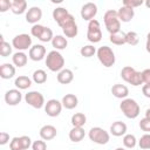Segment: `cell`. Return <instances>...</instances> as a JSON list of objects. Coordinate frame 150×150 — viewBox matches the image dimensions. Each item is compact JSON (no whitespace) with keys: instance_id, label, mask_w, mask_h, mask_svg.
Wrapping results in <instances>:
<instances>
[{"instance_id":"6da1fadb","label":"cell","mask_w":150,"mask_h":150,"mask_svg":"<svg viewBox=\"0 0 150 150\" xmlns=\"http://www.w3.org/2000/svg\"><path fill=\"white\" fill-rule=\"evenodd\" d=\"M46 66L50 71L54 73H59L63 69L64 67V57L62 56V54L59 50H50L47 56H46Z\"/></svg>"},{"instance_id":"7a4b0ae2","label":"cell","mask_w":150,"mask_h":150,"mask_svg":"<svg viewBox=\"0 0 150 150\" xmlns=\"http://www.w3.org/2000/svg\"><path fill=\"white\" fill-rule=\"evenodd\" d=\"M120 109L123 112V115L130 120H135L136 117H138L141 112L139 104L134 98H128V97L122 100V102L120 103Z\"/></svg>"},{"instance_id":"3957f363","label":"cell","mask_w":150,"mask_h":150,"mask_svg":"<svg viewBox=\"0 0 150 150\" xmlns=\"http://www.w3.org/2000/svg\"><path fill=\"white\" fill-rule=\"evenodd\" d=\"M103 21H104V26L107 30L109 32V34H114L121 30V21L118 19L117 11L115 9L107 11L103 15Z\"/></svg>"},{"instance_id":"277c9868","label":"cell","mask_w":150,"mask_h":150,"mask_svg":"<svg viewBox=\"0 0 150 150\" xmlns=\"http://www.w3.org/2000/svg\"><path fill=\"white\" fill-rule=\"evenodd\" d=\"M121 77L127 83H129V84H131L134 87H138V86L143 84L141 71H137L131 66H125V67L122 68V70H121Z\"/></svg>"},{"instance_id":"5b68a950","label":"cell","mask_w":150,"mask_h":150,"mask_svg":"<svg viewBox=\"0 0 150 150\" xmlns=\"http://www.w3.org/2000/svg\"><path fill=\"white\" fill-rule=\"evenodd\" d=\"M96 55H97V59L98 61L101 62V64L105 68H110L115 64V61H116V57H115V53L114 50L108 47V46H101L97 52H96Z\"/></svg>"},{"instance_id":"8992f818","label":"cell","mask_w":150,"mask_h":150,"mask_svg":"<svg viewBox=\"0 0 150 150\" xmlns=\"http://www.w3.org/2000/svg\"><path fill=\"white\" fill-rule=\"evenodd\" d=\"M59 26L62 28V32L66 38H75L79 33V28L75 22V18L70 13L59 23Z\"/></svg>"},{"instance_id":"52a82bcc","label":"cell","mask_w":150,"mask_h":150,"mask_svg":"<svg viewBox=\"0 0 150 150\" xmlns=\"http://www.w3.org/2000/svg\"><path fill=\"white\" fill-rule=\"evenodd\" d=\"M88 137L91 142L96 143V144H100V145H104L109 142L110 139V135L107 130H104L103 128L101 127H94L89 130L88 132Z\"/></svg>"},{"instance_id":"ba28073f","label":"cell","mask_w":150,"mask_h":150,"mask_svg":"<svg viewBox=\"0 0 150 150\" xmlns=\"http://www.w3.org/2000/svg\"><path fill=\"white\" fill-rule=\"evenodd\" d=\"M87 39L89 42L91 43H97L102 40V30H101V25L100 22L94 19L91 21L88 22V27H87Z\"/></svg>"},{"instance_id":"9c48e42d","label":"cell","mask_w":150,"mask_h":150,"mask_svg":"<svg viewBox=\"0 0 150 150\" xmlns=\"http://www.w3.org/2000/svg\"><path fill=\"white\" fill-rule=\"evenodd\" d=\"M12 46L18 52H25L27 49H30L32 48V38H30V35H28L26 33L18 34L13 38Z\"/></svg>"},{"instance_id":"30bf717a","label":"cell","mask_w":150,"mask_h":150,"mask_svg":"<svg viewBox=\"0 0 150 150\" xmlns=\"http://www.w3.org/2000/svg\"><path fill=\"white\" fill-rule=\"evenodd\" d=\"M25 101L27 104H29L30 107L35 108V109H41L42 107H45L46 102H45V96L36 90H32L28 91L25 95Z\"/></svg>"},{"instance_id":"8fae6325","label":"cell","mask_w":150,"mask_h":150,"mask_svg":"<svg viewBox=\"0 0 150 150\" xmlns=\"http://www.w3.org/2000/svg\"><path fill=\"white\" fill-rule=\"evenodd\" d=\"M62 103L56 98H50L45 104V111L49 117H56L62 111Z\"/></svg>"},{"instance_id":"7c38bea8","label":"cell","mask_w":150,"mask_h":150,"mask_svg":"<svg viewBox=\"0 0 150 150\" xmlns=\"http://www.w3.org/2000/svg\"><path fill=\"white\" fill-rule=\"evenodd\" d=\"M97 6H96V4H94V2H86L83 6H82V8H81V12H80V14H81V18L83 19V20H86V21H91V20H94L95 19V16H96V14H97Z\"/></svg>"},{"instance_id":"4fadbf2b","label":"cell","mask_w":150,"mask_h":150,"mask_svg":"<svg viewBox=\"0 0 150 150\" xmlns=\"http://www.w3.org/2000/svg\"><path fill=\"white\" fill-rule=\"evenodd\" d=\"M28 57L32 61H41L46 59V48L43 45H34L28 50Z\"/></svg>"},{"instance_id":"5bb4252c","label":"cell","mask_w":150,"mask_h":150,"mask_svg":"<svg viewBox=\"0 0 150 150\" xmlns=\"http://www.w3.org/2000/svg\"><path fill=\"white\" fill-rule=\"evenodd\" d=\"M22 100V94L21 91L15 88V89H9L5 94V102L8 105H18Z\"/></svg>"},{"instance_id":"9a60e30c","label":"cell","mask_w":150,"mask_h":150,"mask_svg":"<svg viewBox=\"0 0 150 150\" xmlns=\"http://www.w3.org/2000/svg\"><path fill=\"white\" fill-rule=\"evenodd\" d=\"M42 18V9L38 6H33L30 8H28V11L26 12V21L28 23L32 25H36Z\"/></svg>"},{"instance_id":"2e32d148","label":"cell","mask_w":150,"mask_h":150,"mask_svg":"<svg viewBox=\"0 0 150 150\" xmlns=\"http://www.w3.org/2000/svg\"><path fill=\"white\" fill-rule=\"evenodd\" d=\"M39 134H40L41 139H43V141H50V139H54V138L56 137L57 130H56V128H55L54 125H52V124H46V125L41 127Z\"/></svg>"},{"instance_id":"e0dca14e","label":"cell","mask_w":150,"mask_h":150,"mask_svg":"<svg viewBox=\"0 0 150 150\" xmlns=\"http://www.w3.org/2000/svg\"><path fill=\"white\" fill-rule=\"evenodd\" d=\"M110 91H111L112 96H115L116 98H122V100L127 98L128 95H129V89H128V87H127L125 84H122V83H116V84H114V86L111 87Z\"/></svg>"},{"instance_id":"ac0fdd59","label":"cell","mask_w":150,"mask_h":150,"mask_svg":"<svg viewBox=\"0 0 150 150\" xmlns=\"http://www.w3.org/2000/svg\"><path fill=\"white\" fill-rule=\"evenodd\" d=\"M110 134L115 137H121L127 134V124L122 121H116L110 125Z\"/></svg>"},{"instance_id":"d6986e66","label":"cell","mask_w":150,"mask_h":150,"mask_svg":"<svg viewBox=\"0 0 150 150\" xmlns=\"http://www.w3.org/2000/svg\"><path fill=\"white\" fill-rule=\"evenodd\" d=\"M56 79H57V82L61 84H69L74 80V73L68 68H63L61 71L57 73Z\"/></svg>"},{"instance_id":"ffe728a7","label":"cell","mask_w":150,"mask_h":150,"mask_svg":"<svg viewBox=\"0 0 150 150\" xmlns=\"http://www.w3.org/2000/svg\"><path fill=\"white\" fill-rule=\"evenodd\" d=\"M117 14H118V19L121 22H129L134 19L135 16V11L132 8H129V7H125V6H122L118 11H117Z\"/></svg>"},{"instance_id":"44dd1931","label":"cell","mask_w":150,"mask_h":150,"mask_svg":"<svg viewBox=\"0 0 150 150\" xmlns=\"http://www.w3.org/2000/svg\"><path fill=\"white\" fill-rule=\"evenodd\" d=\"M61 103H62L63 108H66V109H68V110H71V109H74V108L77 107V104H79V98H77V96L74 95V94H66V95L62 97Z\"/></svg>"},{"instance_id":"7402d4cb","label":"cell","mask_w":150,"mask_h":150,"mask_svg":"<svg viewBox=\"0 0 150 150\" xmlns=\"http://www.w3.org/2000/svg\"><path fill=\"white\" fill-rule=\"evenodd\" d=\"M15 75V66L12 63H2L0 66V77L9 80Z\"/></svg>"},{"instance_id":"603a6c76","label":"cell","mask_w":150,"mask_h":150,"mask_svg":"<svg viewBox=\"0 0 150 150\" xmlns=\"http://www.w3.org/2000/svg\"><path fill=\"white\" fill-rule=\"evenodd\" d=\"M11 11L19 15L27 12V1L26 0H11Z\"/></svg>"},{"instance_id":"cb8c5ba5","label":"cell","mask_w":150,"mask_h":150,"mask_svg":"<svg viewBox=\"0 0 150 150\" xmlns=\"http://www.w3.org/2000/svg\"><path fill=\"white\" fill-rule=\"evenodd\" d=\"M69 139L74 143H79L81 142L84 136H86V131L83 129V127H73L71 130L69 131Z\"/></svg>"},{"instance_id":"d4e9b609","label":"cell","mask_w":150,"mask_h":150,"mask_svg":"<svg viewBox=\"0 0 150 150\" xmlns=\"http://www.w3.org/2000/svg\"><path fill=\"white\" fill-rule=\"evenodd\" d=\"M27 61H28V56H27V54H26L25 52H16V53H14L13 56H12V62H13V64H14L15 67H19V68L26 66V64H27Z\"/></svg>"},{"instance_id":"484cf974","label":"cell","mask_w":150,"mask_h":150,"mask_svg":"<svg viewBox=\"0 0 150 150\" xmlns=\"http://www.w3.org/2000/svg\"><path fill=\"white\" fill-rule=\"evenodd\" d=\"M32 79H29L26 75H20L14 80V86L19 89V90H25L28 89L32 86Z\"/></svg>"},{"instance_id":"4316f807","label":"cell","mask_w":150,"mask_h":150,"mask_svg":"<svg viewBox=\"0 0 150 150\" xmlns=\"http://www.w3.org/2000/svg\"><path fill=\"white\" fill-rule=\"evenodd\" d=\"M52 46L54 47L55 50H59V52L66 49V47L68 46L67 38L63 35H54V38L52 40Z\"/></svg>"},{"instance_id":"83f0119b","label":"cell","mask_w":150,"mask_h":150,"mask_svg":"<svg viewBox=\"0 0 150 150\" xmlns=\"http://www.w3.org/2000/svg\"><path fill=\"white\" fill-rule=\"evenodd\" d=\"M109 40L112 45H116V46H122V45H125L127 43V35L124 32L120 30L117 33H114V34H110L109 36Z\"/></svg>"},{"instance_id":"f1b7e54d","label":"cell","mask_w":150,"mask_h":150,"mask_svg":"<svg viewBox=\"0 0 150 150\" xmlns=\"http://www.w3.org/2000/svg\"><path fill=\"white\" fill-rule=\"evenodd\" d=\"M68 14H69V12H68V9H66L64 7H56V8L53 11V19H54L55 22L59 25Z\"/></svg>"},{"instance_id":"f546056e","label":"cell","mask_w":150,"mask_h":150,"mask_svg":"<svg viewBox=\"0 0 150 150\" xmlns=\"http://www.w3.org/2000/svg\"><path fill=\"white\" fill-rule=\"evenodd\" d=\"M0 40H1V43H0V55L2 57H7L9 55H12V49H13V46L9 45V42H6L4 40V36L1 35L0 36Z\"/></svg>"},{"instance_id":"4dcf8cb0","label":"cell","mask_w":150,"mask_h":150,"mask_svg":"<svg viewBox=\"0 0 150 150\" xmlns=\"http://www.w3.org/2000/svg\"><path fill=\"white\" fill-rule=\"evenodd\" d=\"M32 80L36 84H43L47 81V73L43 69H36L32 75Z\"/></svg>"},{"instance_id":"1f68e13d","label":"cell","mask_w":150,"mask_h":150,"mask_svg":"<svg viewBox=\"0 0 150 150\" xmlns=\"http://www.w3.org/2000/svg\"><path fill=\"white\" fill-rule=\"evenodd\" d=\"M73 127H83L87 122V117L83 112H75L70 120Z\"/></svg>"},{"instance_id":"d6a6232c","label":"cell","mask_w":150,"mask_h":150,"mask_svg":"<svg viewBox=\"0 0 150 150\" xmlns=\"http://www.w3.org/2000/svg\"><path fill=\"white\" fill-rule=\"evenodd\" d=\"M122 142H123L124 148H127V149H134L136 146V144L138 143L136 137H135V135H132V134H125L123 136Z\"/></svg>"},{"instance_id":"836d02e7","label":"cell","mask_w":150,"mask_h":150,"mask_svg":"<svg viewBox=\"0 0 150 150\" xmlns=\"http://www.w3.org/2000/svg\"><path fill=\"white\" fill-rule=\"evenodd\" d=\"M96 52H97V49L93 45H86V46L81 47V49H80V54L83 57H91L96 54Z\"/></svg>"},{"instance_id":"e575fe53","label":"cell","mask_w":150,"mask_h":150,"mask_svg":"<svg viewBox=\"0 0 150 150\" xmlns=\"http://www.w3.org/2000/svg\"><path fill=\"white\" fill-rule=\"evenodd\" d=\"M125 35H127V43H128V45H130V46H136V45H138V42H139V36H138V34H137L136 32L130 30V32H127Z\"/></svg>"},{"instance_id":"d590c367","label":"cell","mask_w":150,"mask_h":150,"mask_svg":"<svg viewBox=\"0 0 150 150\" xmlns=\"http://www.w3.org/2000/svg\"><path fill=\"white\" fill-rule=\"evenodd\" d=\"M9 149L11 150H25L23 149L21 136L20 137H13L11 139V142H9Z\"/></svg>"},{"instance_id":"8d00e7d4","label":"cell","mask_w":150,"mask_h":150,"mask_svg":"<svg viewBox=\"0 0 150 150\" xmlns=\"http://www.w3.org/2000/svg\"><path fill=\"white\" fill-rule=\"evenodd\" d=\"M138 146L143 150H150V134H144L138 139Z\"/></svg>"},{"instance_id":"74e56055","label":"cell","mask_w":150,"mask_h":150,"mask_svg":"<svg viewBox=\"0 0 150 150\" xmlns=\"http://www.w3.org/2000/svg\"><path fill=\"white\" fill-rule=\"evenodd\" d=\"M53 38H54L53 30H52L50 28H48V27H45V30L42 32V34H41V36L39 38V40H40L41 42H49V41L52 42Z\"/></svg>"},{"instance_id":"f35d334b","label":"cell","mask_w":150,"mask_h":150,"mask_svg":"<svg viewBox=\"0 0 150 150\" xmlns=\"http://www.w3.org/2000/svg\"><path fill=\"white\" fill-rule=\"evenodd\" d=\"M45 27H46V26L40 25V23L33 25V26H32V28H30V34H32L34 38H38V39H39V38L41 36L42 32L45 30Z\"/></svg>"},{"instance_id":"ab89813d","label":"cell","mask_w":150,"mask_h":150,"mask_svg":"<svg viewBox=\"0 0 150 150\" xmlns=\"http://www.w3.org/2000/svg\"><path fill=\"white\" fill-rule=\"evenodd\" d=\"M143 4L144 2L142 0H123V5L122 6H125V7H129V8L135 9L136 7H139Z\"/></svg>"},{"instance_id":"60d3db41","label":"cell","mask_w":150,"mask_h":150,"mask_svg":"<svg viewBox=\"0 0 150 150\" xmlns=\"http://www.w3.org/2000/svg\"><path fill=\"white\" fill-rule=\"evenodd\" d=\"M32 150H47V143L43 139L34 141L32 144Z\"/></svg>"},{"instance_id":"b9f144b4","label":"cell","mask_w":150,"mask_h":150,"mask_svg":"<svg viewBox=\"0 0 150 150\" xmlns=\"http://www.w3.org/2000/svg\"><path fill=\"white\" fill-rule=\"evenodd\" d=\"M139 128H141V130L145 131L146 134H150V120L146 117L142 118L139 121Z\"/></svg>"},{"instance_id":"7bdbcfd3","label":"cell","mask_w":150,"mask_h":150,"mask_svg":"<svg viewBox=\"0 0 150 150\" xmlns=\"http://www.w3.org/2000/svg\"><path fill=\"white\" fill-rule=\"evenodd\" d=\"M141 75L143 84H150V68H146L143 71H141Z\"/></svg>"},{"instance_id":"ee69618b","label":"cell","mask_w":150,"mask_h":150,"mask_svg":"<svg viewBox=\"0 0 150 150\" xmlns=\"http://www.w3.org/2000/svg\"><path fill=\"white\" fill-rule=\"evenodd\" d=\"M11 9V0H0V12L4 13Z\"/></svg>"},{"instance_id":"f6af8a7d","label":"cell","mask_w":150,"mask_h":150,"mask_svg":"<svg viewBox=\"0 0 150 150\" xmlns=\"http://www.w3.org/2000/svg\"><path fill=\"white\" fill-rule=\"evenodd\" d=\"M8 142H9V134H7L6 131H1L0 132V145H5Z\"/></svg>"},{"instance_id":"bcb514c9","label":"cell","mask_w":150,"mask_h":150,"mask_svg":"<svg viewBox=\"0 0 150 150\" xmlns=\"http://www.w3.org/2000/svg\"><path fill=\"white\" fill-rule=\"evenodd\" d=\"M142 93H143V95L145 97L150 98V84H144L142 87Z\"/></svg>"},{"instance_id":"7dc6e473","label":"cell","mask_w":150,"mask_h":150,"mask_svg":"<svg viewBox=\"0 0 150 150\" xmlns=\"http://www.w3.org/2000/svg\"><path fill=\"white\" fill-rule=\"evenodd\" d=\"M145 49H146V52L150 54V32L148 33V35H146V41H145Z\"/></svg>"},{"instance_id":"c3c4849f","label":"cell","mask_w":150,"mask_h":150,"mask_svg":"<svg viewBox=\"0 0 150 150\" xmlns=\"http://www.w3.org/2000/svg\"><path fill=\"white\" fill-rule=\"evenodd\" d=\"M145 117L150 120V108H148V109H146V111H145Z\"/></svg>"},{"instance_id":"681fc988","label":"cell","mask_w":150,"mask_h":150,"mask_svg":"<svg viewBox=\"0 0 150 150\" xmlns=\"http://www.w3.org/2000/svg\"><path fill=\"white\" fill-rule=\"evenodd\" d=\"M144 5L146 6V8H149V9H150V0H146V1L144 2Z\"/></svg>"},{"instance_id":"f907efd6","label":"cell","mask_w":150,"mask_h":150,"mask_svg":"<svg viewBox=\"0 0 150 150\" xmlns=\"http://www.w3.org/2000/svg\"><path fill=\"white\" fill-rule=\"evenodd\" d=\"M115 150H125V148H116Z\"/></svg>"}]
</instances>
